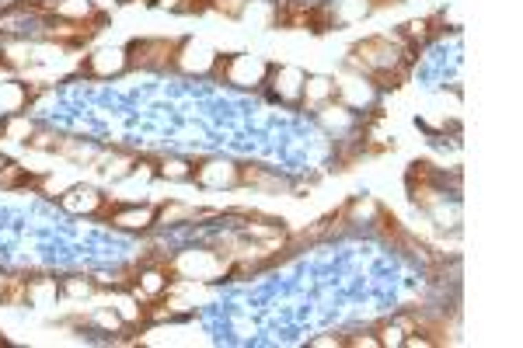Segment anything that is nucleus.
<instances>
[{"mask_svg":"<svg viewBox=\"0 0 523 348\" xmlns=\"http://www.w3.org/2000/svg\"><path fill=\"white\" fill-rule=\"evenodd\" d=\"M185 39H136L126 49V67H143V70H164L178 67V52Z\"/></svg>","mask_w":523,"mask_h":348,"instance_id":"nucleus-1","label":"nucleus"},{"mask_svg":"<svg viewBox=\"0 0 523 348\" xmlns=\"http://www.w3.org/2000/svg\"><path fill=\"white\" fill-rule=\"evenodd\" d=\"M101 25H105V14H98V11H91L87 18H74V21H60L56 28H49L45 35H49L52 42H60V45H81V42H87V39H94V35L101 32Z\"/></svg>","mask_w":523,"mask_h":348,"instance_id":"nucleus-2","label":"nucleus"},{"mask_svg":"<svg viewBox=\"0 0 523 348\" xmlns=\"http://www.w3.org/2000/svg\"><path fill=\"white\" fill-rule=\"evenodd\" d=\"M98 202H101V195L94 188H84V185H74L67 195H60V206L70 213H94Z\"/></svg>","mask_w":523,"mask_h":348,"instance_id":"nucleus-3","label":"nucleus"},{"mask_svg":"<svg viewBox=\"0 0 523 348\" xmlns=\"http://www.w3.org/2000/svg\"><path fill=\"white\" fill-rule=\"evenodd\" d=\"M87 70L94 74V77H112V74H119V70H126V52H94L91 60H87Z\"/></svg>","mask_w":523,"mask_h":348,"instance_id":"nucleus-4","label":"nucleus"},{"mask_svg":"<svg viewBox=\"0 0 523 348\" xmlns=\"http://www.w3.org/2000/svg\"><path fill=\"white\" fill-rule=\"evenodd\" d=\"M192 174L202 185H234L237 182V171H231V164H209V167H199Z\"/></svg>","mask_w":523,"mask_h":348,"instance_id":"nucleus-5","label":"nucleus"},{"mask_svg":"<svg viewBox=\"0 0 523 348\" xmlns=\"http://www.w3.org/2000/svg\"><path fill=\"white\" fill-rule=\"evenodd\" d=\"M153 209H122L119 206V213L112 216V223L116 226H126V230H143V226H150L153 223Z\"/></svg>","mask_w":523,"mask_h":348,"instance_id":"nucleus-6","label":"nucleus"},{"mask_svg":"<svg viewBox=\"0 0 523 348\" xmlns=\"http://www.w3.org/2000/svg\"><path fill=\"white\" fill-rule=\"evenodd\" d=\"M237 182H244V185H258V188H283V182L276 178V174L262 171V167H237Z\"/></svg>","mask_w":523,"mask_h":348,"instance_id":"nucleus-7","label":"nucleus"},{"mask_svg":"<svg viewBox=\"0 0 523 348\" xmlns=\"http://www.w3.org/2000/svg\"><path fill=\"white\" fill-rule=\"evenodd\" d=\"M28 300V282L25 279H8L0 285V303H21Z\"/></svg>","mask_w":523,"mask_h":348,"instance_id":"nucleus-8","label":"nucleus"},{"mask_svg":"<svg viewBox=\"0 0 523 348\" xmlns=\"http://www.w3.org/2000/svg\"><path fill=\"white\" fill-rule=\"evenodd\" d=\"M412 202H415L418 209H436V206H440V192L433 188V182H426V185H412Z\"/></svg>","mask_w":523,"mask_h":348,"instance_id":"nucleus-9","label":"nucleus"},{"mask_svg":"<svg viewBox=\"0 0 523 348\" xmlns=\"http://www.w3.org/2000/svg\"><path fill=\"white\" fill-rule=\"evenodd\" d=\"M18 185H28L25 167L21 164H0V188H18Z\"/></svg>","mask_w":523,"mask_h":348,"instance_id":"nucleus-10","label":"nucleus"},{"mask_svg":"<svg viewBox=\"0 0 523 348\" xmlns=\"http://www.w3.org/2000/svg\"><path fill=\"white\" fill-rule=\"evenodd\" d=\"M91 8L84 0H56V18H87Z\"/></svg>","mask_w":523,"mask_h":348,"instance_id":"nucleus-11","label":"nucleus"},{"mask_svg":"<svg viewBox=\"0 0 523 348\" xmlns=\"http://www.w3.org/2000/svg\"><path fill=\"white\" fill-rule=\"evenodd\" d=\"M157 219H161V223H178V219H195V209H189V206H178V202H171V206H164L161 213H157Z\"/></svg>","mask_w":523,"mask_h":348,"instance_id":"nucleus-12","label":"nucleus"},{"mask_svg":"<svg viewBox=\"0 0 523 348\" xmlns=\"http://www.w3.org/2000/svg\"><path fill=\"white\" fill-rule=\"evenodd\" d=\"M377 219H381V230L387 237H394L398 244H401V237H405V230H401V223H398V216L394 213H387V209H377Z\"/></svg>","mask_w":523,"mask_h":348,"instance_id":"nucleus-13","label":"nucleus"},{"mask_svg":"<svg viewBox=\"0 0 523 348\" xmlns=\"http://www.w3.org/2000/svg\"><path fill=\"white\" fill-rule=\"evenodd\" d=\"M161 289H164V272H143V275H140V293L157 296Z\"/></svg>","mask_w":523,"mask_h":348,"instance_id":"nucleus-14","label":"nucleus"},{"mask_svg":"<svg viewBox=\"0 0 523 348\" xmlns=\"http://www.w3.org/2000/svg\"><path fill=\"white\" fill-rule=\"evenodd\" d=\"M426 182H433V167H429L426 160H415V164L408 167V188H412V185H426Z\"/></svg>","mask_w":523,"mask_h":348,"instance_id":"nucleus-15","label":"nucleus"},{"mask_svg":"<svg viewBox=\"0 0 523 348\" xmlns=\"http://www.w3.org/2000/svg\"><path fill=\"white\" fill-rule=\"evenodd\" d=\"M401 39H408V42H423V39H429V21H408L405 25V32H401Z\"/></svg>","mask_w":523,"mask_h":348,"instance_id":"nucleus-16","label":"nucleus"},{"mask_svg":"<svg viewBox=\"0 0 523 348\" xmlns=\"http://www.w3.org/2000/svg\"><path fill=\"white\" fill-rule=\"evenodd\" d=\"M328 94H332V84L318 77V80H310V84H307V94H303V101H307V105H314V101H321V98H328Z\"/></svg>","mask_w":523,"mask_h":348,"instance_id":"nucleus-17","label":"nucleus"},{"mask_svg":"<svg viewBox=\"0 0 523 348\" xmlns=\"http://www.w3.org/2000/svg\"><path fill=\"white\" fill-rule=\"evenodd\" d=\"M4 136H8V140H25V143H28V136H32L28 119H11V122H8V129H4Z\"/></svg>","mask_w":523,"mask_h":348,"instance_id":"nucleus-18","label":"nucleus"},{"mask_svg":"<svg viewBox=\"0 0 523 348\" xmlns=\"http://www.w3.org/2000/svg\"><path fill=\"white\" fill-rule=\"evenodd\" d=\"M28 146H32V150H56L60 140L52 136V133H32V136H28Z\"/></svg>","mask_w":523,"mask_h":348,"instance_id":"nucleus-19","label":"nucleus"},{"mask_svg":"<svg viewBox=\"0 0 523 348\" xmlns=\"http://www.w3.org/2000/svg\"><path fill=\"white\" fill-rule=\"evenodd\" d=\"M209 8H213V0H178L182 14H206Z\"/></svg>","mask_w":523,"mask_h":348,"instance_id":"nucleus-20","label":"nucleus"},{"mask_svg":"<svg viewBox=\"0 0 523 348\" xmlns=\"http://www.w3.org/2000/svg\"><path fill=\"white\" fill-rule=\"evenodd\" d=\"M244 234H255V237H279L283 226H266V223H248Z\"/></svg>","mask_w":523,"mask_h":348,"instance_id":"nucleus-21","label":"nucleus"},{"mask_svg":"<svg viewBox=\"0 0 523 348\" xmlns=\"http://www.w3.org/2000/svg\"><path fill=\"white\" fill-rule=\"evenodd\" d=\"M161 174H164V178H189V167L182 164V160H164V167H161Z\"/></svg>","mask_w":523,"mask_h":348,"instance_id":"nucleus-22","label":"nucleus"},{"mask_svg":"<svg viewBox=\"0 0 523 348\" xmlns=\"http://www.w3.org/2000/svg\"><path fill=\"white\" fill-rule=\"evenodd\" d=\"M213 8L224 11V14H231V18H237L244 11V0H213Z\"/></svg>","mask_w":523,"mask_h":348,"instance_id":"nucleus-23","label":"nucleus"},{"mask_svg":"<svg viewBox=\"0 0 523 348\" xmlns=\"http://www.w3.org/2000/svg\"><path fill=\"white\" fill-rule=\"evenodd\" d=\"M63 289H67V293H70V296H87V293H91V282H81V279H70V282H67Z\"/></svg>","mask_w":523,"mask_h":348,"instance_id":"nucleus-24","label":"nucleus"},{"mask_svg":"<svg viewBox=\"0 0 523 348\" xmlns=\"http://www.w3.org/2000/svg\"><path fill=\"white\" fill-rule=\"evenodd\" d=\"M377 341H381V345H398V341H401V338H398V331H394V327H384V331H381V338H377Z\"/></svg>","mask_w":523,"mask_h":348,"instance_id":"nucleus-25","label":"nucleus"},{"mask_svg":"<svg viewBox=\"0 0 523 348\" xmlns=\"http://www.w3.org/2000/svg\"><path fill=\"white\" fill-rule=\"evenodd\" d=\"M345 345H366V348H374V345H381V341H377L374 334H363V338H349Z\"/></svg>","mask_w":523,"mask_h":348,"instance_id":"nucleus-26","label":"nucleus"},{"mask_svg":"<svg viewBox=\"0 0 523 348\" xmlns=\"http://www.w3.org/2000/svg\"><path fill=\"white\" fill-rule=\"evenodd\" d=\"M314 348H328V345H342V338H310Z\"/></svg>","mask_w":523,"mask_h":348,"instance_id":"nucleus-27","label":"nucleus"},{"mask_svg":"<svg viewBox=\"0 0 523 348\" xmlns=\"http://www.w3.org/2000/svg\"><path fill=\"white\" fill-rule=\"evenodd\" d=\"M119 310H122V317H126V320H136V310H133V303H129V300H122V307H119Z\"/></svg>","mask_w":523,"mask_h":348,"instance_id":"nucleus-28","label":"nucleus"},{"mask_svg":"<svg viewBox=\"0 0 523 348\" xmlns=\"http://www.w3.org/2000/svg\"><path fill=\"white\" fill-rule=\"evenodd\" d=\"M161 8H171V11H178V0H157Z\"/></svg>","mask_w":523,"mask_h":348,"instance_id":"nucleus-29","label":"nucleus"},{"mask_svg":"<svg viewBox=\"0 0 523 348\" xmlns=\"http://www.w3.org/2000/svg\"><path fill=\"white\" fill-rule=\"evenodd\" d=\"M0 164H4V160H0Z\"/></svg>","mask_w":523,"mask_h":348,"instance_id":"nucleus-30","label":"nucleus"}]
</instances>
